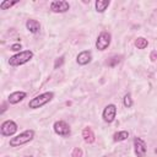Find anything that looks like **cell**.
<instances>
[{"mask_svg":"<svg viewBox=\"0 0 157 157\" xmlns=\"http://www.w3.org/2000/svg\"><path fill=\"white\" fill-rule=\"evenodd\" d=\"M82 137H83L85 142L92 144V142L94 141V134H93L92 129H91V128H85L83 131H82Z\"/></svg>","mask_w":157,"mask_h":157,"instance_id":"4fadbf2b","label":"cell"},{"mask_svg":"<svg viewBox=\"0 0 157 157\" xmlns=\"http://www.w3.org/2000/svg\"><path fill=\"white\" fill-rule=\"evenodd\" d=\"M27 157H32V156H27Z\"/></svg>","mask_w":157,"mask_h":157,"instance_id":"d4e9b609","label":"cell"},{"mask_svg":"<svg viewBox=\"0 0 157 157\" xmlns=\"http://www.w3.org/2000/svg\"><path fill=\"white\" fill-rule=\"evenodd\" d=\"M54 97V93L53 92H44L42 94H38L34 98H32L28 103V107L31 109H37V108H40L43 105H45L47 103H49Z\"/></svg>","mask_w":157,"mask_h":157,"instance_id":"3957f363","label":"cell"},{"mask_svg":"<svg viewBox=\"0 0 157 157\" xmlns=\"http://www.w3.org/2000/svg\"><path fill=\"white\" fill-rule=\"evenodd\" d=\"M69 9H70V4L65 0H55L50 2V10L53 12L63 13V12H66Z\"/></svg>","mask_w":157,"mask_h":157,"instance_id":"ba28073f","label":"cell"},{"mask_svg":"<svg viewBox=\"0 0 157 157\" xmlns=\"http://www.w3.org/2000/svg\"><path fill=\"white\" fill-rule=\"evenodd\" d=\"M20 49H22V45L20 43H15V44H12L10 47V50H13V52H18Z\"/></svg>","mask_w":157,"mask_h":157,"instance_id":"7402d4cb","label":"cell"},{"mask_svg":"<svg viewBox=\"0 0 157 157\" xmlns=\"http://www.w3.org/2000/svg\"><path fill=\"white\" fill-rule=\"evenodd\" d=\"M110 1L109 0H97L94 2V6H96V11L97 12H104L107 10V7L109 6Z\"/></svg>","mask_w":157,"mask_h":157,"instance_id":"5bb4252c","label":"cell"},{"mask_svg":"<svg viewBox=\"0 0 157 157\" xmlns=\"http://www.w3.org/2000/svg\"><path fill=\"white\" fill-rule=\"evenodd\" d=\"M0 131L4 136H12L17 131V124L13 120H5L0 126Z\"/></svg>","mask_w":157,"mask_h":157,"instance_id":"8992f818","label":"cell"},{"mask_svg":"<svg viewBox=\"0 0 157 157\" xmlns=\"http://www.w3.org/2000/svg\"><path fill=\"white\" fill-rule=\"evenodd\" d=\"M135 45H136L137 49H145V48L148 45V42H147L146 38H144V37H139V38L135 40Z\"/></svg>","mask_w":157,"mask_h":157,"instance_id":"2e32d148","label":"cell"},{"mask_svg":"<svg viewBox=\"0 0 157 157\" xmlns=\"http://www.w3.org/2000/svg\"><path fill=\"white\" fill-rule=\"evenodd\" d=\"M112 42V34L107 31H103L99 33V36L97 37V40H96V48L98 50H105L109 44Z\"/></svg>","mask_w":157,"mask_h":157,"instance_id":"277c9868","label":"cell"},{"mask_svg":"<svg viewBox=\"0 0 157 157\" xmlns=\"http://www.w3.org/2000/svg\"><path fill=\"white\" fill-rule=\"evenodd\" d=\"M27 93L23 92V91H16V92H12L10 93V96L7 97V101L10 104H16L18 102H21L23 98H26Z\"/></svg>","mask_w":157,"mask_h":157,"instance_id":"8fae6325","label":"cell"},{"mask_svg":"<svg viewBox=\"0 0 157 157\" xmlns=\"http://www.w3.org/2000/svg\"><path fill=\"white\" fill-rule=\"evenodd\" d=\"M128 136H129V132H128L126 130H121V131H118V132H115V134L113 135V140H114L115 142H120V141L126 140Z\"/></svg>","mask_w":157,"mask_h":157,"instance_id":"9a60e30c","label":"cell"},{"mask_svg":"<svg viewBox=\"0 0 157 157\" xmlns=\"http://www.w3.org/2000/svg\"><path fill=\"white\" fill-rule=\"evenodd\" d=\"M26 28H27L31 33L36 34V33H38V32L40 31V23H39L37 20L29 18V20L26 21Z\"/></svg>","mask_w":157,"mask_h":157,"instance_id":"7c38bea8","label":"cell"},{"mask_svg":"<svg viewBox=\"0 0 157 157\" xmlns=\"http://www.w3.org/2000/svg\"><path fill=\"white\" fill-rule=\"evenodd\" d=\"M115 115H117V107H115V104L105 105V108L103 109V113H102L103 120L105 123H113L114 119H115Z\"/></svg>","mask_w":157,"mask_h":157,"instance_id":"52a82bcc","label":"cell"},{"mask_svg":"<svg viewBox=\"0 0 157 157\" xmlns=\"http://www.w3.org/2000/svg\"><path fill=\"white\" fill-rule=\"evenodd\" d=\"M155 153H156V155H157V148H155Z\"/></svg>","mask_w":157,"mask_h":157,"instance_id":"cb8c5ba5","label":"cell"},{"mask_svg":"<svg viewBox=\"0 0 157 157\" xmlns=\"http://www.w3.org/2000/svg\"><path fill=\"white\" fill-rule=\"evenodd\" d=\"M134 151L137 157H145L146 152H147L146 142L140 137H135L134 139Z\"/></svg>","mask_w":157,"mask_h":157,"instance_id":"9c48e42d","label":"cell"},{"mask_svg":"<svg viewBox=\"0 0 157 157\" xmlns=\"http://www.w3.org/2000/svg\"><path fill=\"white\" fill-rule=\"evenodd\" d=\"M33 137H34V131L28 129V130H25L23 132L18 134V135H16L15 137H11L9 144L11 147H18V146H22V145L32 141Z\"/></svg>","mask_w":157,"mask_h":157,"instance_id":"6da1fadb","label":"cell"},{"mask_svg":"<svg viewBox=\"0 0 157 157\" xmlns=\"http://www.w3.org/2000/svg\"><path fill=\"white\" fill-rule=\"evenodd\" d=\"M64 64V56H60L58 59H55V63H54V69H59L61 65Z\"/></svg>","mask_w":157,"mask_h":157,"instance_id":"ffe728a7","label":"cell"},{"mask_svg":"<svg viewBox=\"0 0 157 157\" xmlns=\"http://www.w3.org/2000/svg\"><path fill=\"white\" fill-rule=\"evenodd\" d=\"M123 103H124V105H125L126 108H130V107L132 105V98H131V94H130V93H126V94L124 96Z\"/></svg>","mask_w":157,"mask_h":157,"instance_id":"ac0fdd59","label":"cell"},{"mask_svg":"<svg viewBox=\"0 0 157 157\" xmlns=\"http://www.w3.org/2000/svg\"><path fill=\"white\" fill-rule=\"evenodd\" d=\"M53 128H54L55 134L59 135V136H63V137L69 136L70 132H71L69 124H67L66 121H64V120H58V121H55Z\"/></svg>","mask_w":157,"mask_h":157,"instance_id":"5b68a950","label":"cell"},{"mask_svg":"<svg viewBox=\"0 0 157 157\" xmlns=\"http://www.w3.org/2000/svg\"><path fill=\"white\" fill-rule=\"evenodd\" d=\"M120 60H121V56H120V55H119V56H118V55H114V56L110 58V60L108 61V65H109V66H115L117 64L120 63Z\"/></svg>","mask_w":157,"mask_h":157,"instance_id":"d6986e66","label":"cell"},{"mask_svg":"<svg viewBox=\"0 0 157 157\" xmlns=\"http://www.w3.org/2000/svg\"><path fill=\"white\" fill-rule=\"evenodd\" d=\"M32 58H33V52L32 50H22L20 53L12 55L9 59V64L11 66H20V65H23V64L28 63Z\"/></svg>","mask_w":157,"mask_h":157,"instance_id":"7a4b0ae2","label":"cell"},{"mask_svg":"<svg viewBox=\"0 0 157 157\" xmlns=\"http://www.w3.org/2000/svg\"><path fill=\"white\" fill-rule=\"evenodd\" d=\"M91 60H92V54L90 50H83L78 53V55L76 56V61L78 65H87Z\"/></svg>","mask_w":157,"mask_h":157,"instance_id":"30bf717a","label":"cell"},{"mask_svg":"<svg viewBox=\"0 0 157 157\" xmlns=\"http://www.w3.org/2000/svg\"><path fill=\"white\" fill-rule=\"evenodd\" d=\"M5 110H6V104H5V103H2V109H1V114H2V113H4Z\"/></svg>","mask_w":157,"mask_h":157,"instance_id":"603a6c76","label":"cell"},{"mask_svg":"<svg viewBox=\"0 0 157 157\" xmlns=\"http://www.w3.org/2000/svg\"><path fill=\"white\" fill-rule=\"evenodd\" d=\"M17 4V1H9V0H4L1 4H0V9L1 10H7V9H10L11 6H13V5H16Z\"/></svg>","mask_w":157,"mask_h":157,"instance_id":"e0dca14e","label":"cell"},{"mask_svg":"<svg viewBox=\"0 0 157 157\" xmlns=\"http://www.w3.org/2000/svg\"><path fill=\"white\" fill-rule=\"evenodd\" d=\"M71 156H72V157H82V150H81V148H78V147L74 148V151H72Z\"/></svg>","mask_w":157,"mask_h":157,"instance_id":"44dd1931","label":"cell"}]
</instances>
